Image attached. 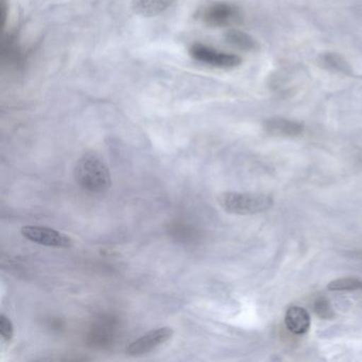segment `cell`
I'll return each mask as SVG.
<instances>
[{"label":"cell","instance_id":"obj_1","mask_svg":"<svg viewBox=\"0 0 362 362\" xmlns=\"http://www.w3.org/2000/svg\"><path fill=\"white\" fill-rule=\"evenodd\" d=\"M76 181L86 192L100 194L112 185L111 175L103 160L95 153H86L75 168Z\"/></svg>","mask_w":362,"mask_h":362},{"label":"cell","instance_id":"obj_6","mask_svg":"<svg viewBox=\"0 0 362 362\" xmlns=\"http://www.w3.org/2000/svg\"><path fill=\"white\" fill-rule=\"evenodd\" d=\"M203 22L211 27H228L241 20L240 11L236 6L228 3H217L203 11Z\"/></svg>","mask_w":362,"mask_h":362},{"label":"cell","instance_id":"obj_7","mask_svg":"<svg viewBox=\"0 0 362 362\" xmlns=\"http://www.w3.org/2000/svg\"><path fill=\"white\" fill-rule=\"evenodd\" d=\"M264 130L274 136L294 137L302 134L304 127L300 122L286 118L274 117L264 122Z\"/></svg>","mask_w":362,"mask_h":362},{"label":"cell","instance_id":"obj_8","mask_svg":"<svg viewBox=\"0 0 362 362\" xmlns=\"http://www.w3.org/2000/svg\"><path fill=\"white\" fill-rule=\"evenodd\" d=\"M285 324L292 334H304L310 328V315L306 309L292 306L286 313Z\"/></svg>","mask_w":362,"mask_h":362},{"label":"cell","instance_id":"obj_3","mask_svg":"<svg viewBox=\"0 0 362 362\" xmlns=\"http://www.w3.org/2000/svg\"><path fill=\"white\" fill-rule=\"evenodd\" d=\"M21 234L24 238L37 245L58 249H71L74 245L73 239L64 233L54 228L40 226H25L21 228Z\"/></svg>","mask_w":362,"mask_h":362},{"label":"cell","instance_id":"obj_11","mask_svg":"<svg viewBox=\"0 0 362 362\" xmlns=\"http://www.w3.org/2000/svg\"><path fill=\"white\" fill-rule=\"evenodd\" d=\"M226 41L230 45L245 52H252L257 48V43L251 35L236 29H232L226 33Z\"/></svg>","mask_w":362,"mask_h":362},{"label":"cell","instance_id":"obj_4","mask_svg":"<svg viewBox=\"0 0 362 362\" xmlns=\"http://www.w3.org/2000/svg\"><path fill=\"white\" fill-rule=\"evenodd\" d=\"M173 334H175V330L168 327V326L150 330L147 334L139 337V339L133 341L127 346L126 355L131 356V357H137V356L151 353L152 351L158 349L160 345L168 342L173 338Z\"/></svg>","mask_w":362,"mask_h":362},{"label":"cell","instance_id":"obj_12","mask_svg":"<svg viewBox=\"0 0 362 362\" xmlns=\"http://www.w3.org/2000/svg\"><path fill=\"white\" fill-rule=\"evenodd\" d=\"M327 288L330 291H362V281L356 277H343L330 281Z\"/></svg>","mask_w":362,"mask_h":362},{"label":"cell","instance_id":"obj_5","mask_svg":"<svg viewBox=\"0 0 362 362\" xmlns=\"http://www.w3.org/2000/svg\"><path fill=\"white\" fill-rule=\"evenodd\" d=\"M189 54L192 59L198 62L219 69H234L241 64V59L238 56L218 52L214 48L201 44H194L192 46Z\"/></svg>","mask_w":362,"mask_h":362},{"label":"cell","instance_id":"obj_13","mask_svg":"<svg viewBox=\"0 0 362 362\" xmlns=\"http://www.w3.org/2000/svg\"><path fill=\"white\" fill-rule=\"evenodd\" d=\"M0 336L6 342H11L14 336V326L7 315H0Z\"/></svg>","mask_w":362,"mask_h":362},{"label":"cell","instance_id":"obj_9","mask_svg":"<svg viewBox=\"0 0 362 362\" xmlns=\"http://www.w3.org/2000/svg\"><path fill=\"white\" fill-rule=\"evenodd\" d=\"M173 1L175 0H133L132 8L139 16L152 18L164 12Z\"/></svg>","mask_w":362,"mask_h":362},{"label":"cell","instance_id":"obj_14","mask_svg":"<svg viewBox=\"0 0 362 362\" xmlns=\"http://www.w3.org/2000/svg\"><path fill=\"white\" fill-rule=\"evenodd\" d=\"M315 310L317 315L323 317V319H330V317H334L332 307H330L329 303L327 302L326 298H320L315 300Z\"/></svg>","mask_w":362,"mask_h":362},{"label":"cell","instance_id":"obj_2","mask_svg":"<svg viewBox=\"0 0 362 362\" xmlns=\"http://www.w3.org/2000/svg\"><path fill=\"white\" fill-rule=\"evenodd\" d=\"M218 203L226 213L245 216L268 211L272 206L273 200L267 194L223 192L218 197Z\"/></svg>","mask_w":362,"mask_h":362},{"label":"cell","instance_id":"obj_10","mask_svg":"<svg viewBox=\"0 0 362 362\" xmlns=\"http://www.w3.org/2000/svg\"><path fill=\"white\" fill-rule=\"evenodd\" d=\"M319 63L323 69H327V71L344 74V75H351V65L341 54H336V52H326V54H321L319 57Z\"/></svg>","mask_w":362,"mask_h":362}]
</instances>
